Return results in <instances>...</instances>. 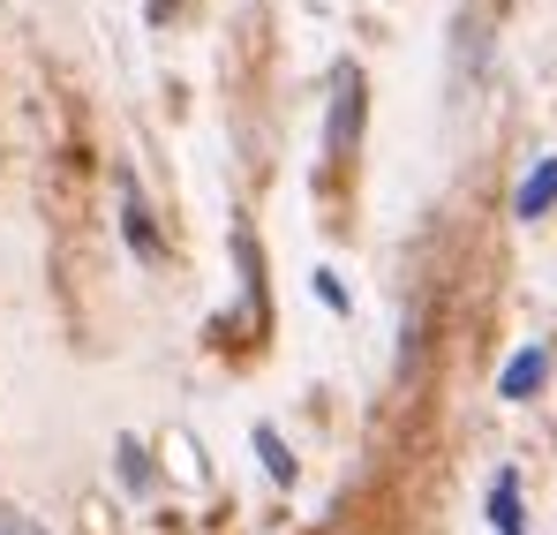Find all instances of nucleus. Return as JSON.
I'll return each mask as SVG.
<instances>
[{
  "instance_id": "7ed1b4c3",
  "label": "nucleus",
  "mask_w": 557,
  "mask_h": 535,
  "mask_svg": "<svg viewBox=\"0 0 557 535\" xmlns=\"http://www.w3.org/2000/svg\"><path fill=\"white\" fill-rule=\"evenodd\" d=\"M543 369H550V355H543V348H528V355H512V362H505L497 392H505V400H528V392L543 385Z\"/></svg>"
},
{
  "instance_id": "39448f33",
  "label": "nucleus",
  "mask_w": 557,
  "mask_h": 535,
  "mask_svg": "<svg viewBox=\"0 0 557 535\" xmlns=\"http://www.w3.org/2000/svg\"><path fill=\"white\" fill-rule=\"evenodd\" d=\"M490 521H497V535H520V475H512V467H505L497 490H490Z\"/></svg>"
},
{
  "instance_id": "1a4fd4ad",
  "label": "nucleus",
  "mask_w": 557,
  "mask_h": 535,
  "mask_svg": "<svg viewBox=\"0 0 557 535\" xmlns=\"http://www.w3.org/2000/svg\"><path fill=\"white\" fill-rule=\"evenodd\" d=\"M0 535H23V528H15V513H8V506H0Z\"/></svg>"
},
{
  "instance_id": "6e6552de",
  "label": "nucleus",
  "mask_w": 557,
  "mask_h": 535,
  "mask_svg": "<svg viewBox=\"0 0 557 535\" xmlns=\"http://www.w3.org/2000/svg\"><path fill=\"white\" fill-rule=\"evenodd\" d=\"M317 294H324L332 309H347V287H339V271H317Z\"/></svg>"
},
{
  "instance_id": "f257e3e1",
  "label": "nucleus",
  "mask_w": 557,
  "mask_h": 535,
  "mask_svg": "<svg viewBox=\"0 0 557 535\" xmlns=\"http://www.w3.org/2000/svg\"><path fill=\"white\" fill-rule=\"evenodd\" d=\"M362 113H370V84L355 61L332 69V113H324V151L332 159H355L362 151Z\"/></svg>"
},
{
  "instance_id": "f03ea898",
  "label": "nucleus",
  "mask_w": 557,
  "mask_h": 535,
  "mask_svg": "<svg viewBox=\"0 0 557 535\" xmlns=\"http://www.w3.org/2000/svg\"><path fill=\"white\" fill-rule=\"evenodd\" d=\"M121 234H128V250H136V257H159V227H151V204L136 196V181L121 189Z\"/></svg>"
},
{
  "instance_id": "0eeeda50",
  "label": "nucleus",
  "mask_w": 557,
  "mask_h": 535,
  "mask_svg": "<svg viewBox=\"0 0 557 535\" xmlns=\"http://www.w3.org/2000/svg\"><path fill=\"white\" fill-rule=\"evenodd\" d=\"M121 483H136V490L151 483V460H144V446H121Z\"/></svg>"
},
{
  "instance_id": "20e7f679",
  "label": "nucleus",
  "mask_w": 557,
  "mask_h": 535,
  "mask_svg": "<svg viewBox=\"0 0 557 535\" xmlns=\"http://www.w3.org/2000/svg\"><path fill=\"white\" fill-rule=\"evenodd\" d=\"M550 204H557V159H543L535 174L520 181V196H512V211H520V219H535V211H550Z\"/></svg>"
},
{
  "instance_id": "423d86ee",
  "label": "nucleus",
  "mask_w": 557,
  "mask_h": 535,
  "mask_svg": "<svg viewBox=\"0 0 557 535\" xmlns=\"http://www.w3.org/2000/svg\"><path fill=\"white\" fill-rule=\"evenodd\" d=\"M257 460H264L272 483H294V452H286V438H278L272 423H257Z\"/></svg>"
}]
</instances>
